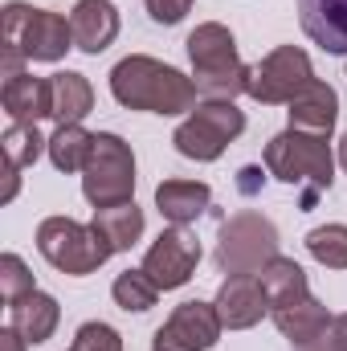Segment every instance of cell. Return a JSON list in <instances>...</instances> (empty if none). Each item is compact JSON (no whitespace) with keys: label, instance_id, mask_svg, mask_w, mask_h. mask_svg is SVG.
<instances>
[{"label":"cell","instance_id":"277c9868","mask_svg":"<svg viewBox=\"0 0 347 351\" xmlns=\"http://www.w3.org/2000/svg\"><path fill=\"white\" fill-rule=\"evenodd\" d=\"M265 172L274 176V180H282V184H307L311 196L327 192L331 180H335L331 139L286 127L282 135H274L265 143Z\"/></svg>","mask_w":347,"mask_h":351},{"label":"cell","instance_id":"83f0119b","mask_svg":"<svg viewBox=\"0 0 347 351\" xmlns=\"http://www.w3.org/2000/svg\"><path fill=\"white\" fill-rule=\"evenodd\" d=\"M33 290H37V282H33V269L25 265V258L0 254V298L4 302H16V298H25Z\"/></svg>","mask_w":347,"mask_h":351},{"label":"cell","instance_id":"7a4b0ae2","mask_svg":"<svg viewBox=\"0 0 347 351\" xmlns=\"http://www.w3.org/2000/svg\"><path fill=\"white\" fill-rule=\"evenodd\" d=\"M0 41H4V78L25 74V62H62L74 45V29L62 12L33 8V4H4L0 12Z\"/></svg>","mask_w":347,"mask_h":351},{"label":"cell","instance_id":"1f68e13d","mask_svg":"<svg viewBox=\"0 0 347 351\" xmlns=\"http://www.w3.org/2000/svg\"><path fill=\"white\" fill-rule=\"evenodd\" d=\"M25 348H29V343H25L12 327H4V331H0V351H25Z\"/></svg>","mask_w":347,"mask_h":351},{"label":"cell","instance_id":"5b68a950","mask_svg":"<svg viewBox=\"0 0 347 351\" xmlns=\"http://www.w3.org/2000/svg\"><path fill=\"white\" fill-rule=\"evenodd\" d=\"M37 250L53 269L70 278H86L115 258V245L102 237L98 225H78L70 217H45L37 225Z\"/></svg>","mask_w":347,"mask_h":351},{"label":"cell","instance_id":"ba28073f","mask_svg":"<svg viewBox=\"0 0 347 351\" xmlns=\"http://www.w3.org/2000/svg\"><path fill=\"white\" fill-rule=\"evenodd\" d=\"M315 82V70H311V58L307 49L298 45H278L261 58L250 74V98L261 106H290L294 94Z\"/></svg>","mask_w":347,"mask_h":351},{"label":"cell","instance_id":"d6986e66","mask_svg":"<svg viewBox=\"0 0 347 351\" xmlns=\"http://www.w3.org/2000/svg\"><path fill=\"white\" fill-rule=\"evenodd\" d=\"M258 282H261V290H265V298H270V311H274V306H290V302H298V298L311 294L307 269L294 262V258H282V254H278L274 262L261 265Z\"/></svg>","mask_w":347,"mask_h":351},{"label":"cell","instance_id":"5bb4252c","mask_svg":"<svg viewBox=\"0 0 347 351\" xmlns=\"http://www.w3.org/2000/svg\"><path fill=\"white\" fill-rule=\"evenodd\" d=\"M58 323H62V306H58V298L45 294V290H33V294L8 302V327H12L25 343H33V348L45 343V339L58 331Z\"/></svg>","mask_w":347,"mask_h":351},{"label":"cell","instance_id":"9c48e42d","mask_svg":"<svg viewBox=\"0 0 347 351\" xmlns=\"http://www.w3.org/2000/svg\"><path fill=\"white\" fill-rule=\"evenodd\" d=\"M196 265H200V241L188 233V229H164L156 241H152V250L143 254V274L160 286V290H180V286H188V278L196 274Z\"/></svg>","mask_w":347,"mask_h":351},{"label":"cell","instance_id":"44dd1931","mask_svg":"<svg viewBox=\"0 0 347 351\" xmlns=\"http://www.w3.org/2000/svg\"><path fill=\"white\" fill-rule=\"evenodd\" d=\"M172 143L184 160H196V164H213V160H221L225 147H229V139H225L221 131H213V127H208L204 119H196V114H188V119L176 127Z\"/></svg>","mask_w":347,"mask_h":351},{"label":"cell","instance_id":"836d02e7","mask_svg":"<svg viewBox=\"0 0 347 351\" xmlns=\"http://www.w3.org/2000/svg\"><path fill=\"white\" fill-rule=\"evenodd\" d=\"M339 168H344V172H347V135H344V139H339Z\"/></svg>","mask_w":347,"mask_h":351},{"label":"cell","instance_id":"9a60e30c","mask_svg":"<svg viewBox=\"0 0 347 351\" xmlns=\"http://www.w3.org/2000/svg\"><path fill=\"white\" fill-rule=\"evenodd\" d=\"M274 315V327L294 343V348H307V343H319L327 331H331V323H335V315L319 302V298H298V302H290V306H274L270 311Z\"/></svg>","mask_w":347,"mask_h":351},{"label":"cell","instance_id":"52a82bcc","mask_svg":"<svg viewBox=\"0 0 347 351\" xmlns=\"http://www.w3.org/2000/svg\"><path fill=\"white\" fill-rule=\"evenodd\" d=\"M278 258V229L270 217H261L254 208L233 213L221 225L217 237V265L225 274H258L265 262Z\"/></svg>","mask_w":347,"mask_h":351},{"label":"cell","instance_id":"30bf717a","mask_svg":"<svg viewBox=\"0 0 347 351\" xmlns=\"http://www.w3.org/2000/svg\"><path fill=\"white\" fill-rule=\"evenodd\" d=\"M221 315L213 302H180L172 311V319L152 335V351H208L221 339Z\"/></svg>","mask_w":347,"mask_h":351},{"label":"cell","instance_id":"ffe728a7","mask_svg":"<svg viewBox=\"0 0 347 351\" xmlns=\"http://www.w3.org/2000/svg\"><path fill=\"white\" fill-rule=\"evenodd\" d=\"M49 86H53V119L58 123H82L94 110V86L86 82V74L62 70V74H49Z\"/></svg>","mask_w":347,"mask_h":351},{"label":"cell","instance_id":"8fae6325","mask_svg":"<svg viewBox=\"0 0 347 351\" xmlns=\"http://www.w3.org/2000/svg\"><path fill=\"white\" fill-rule=\"evenodd\" d=\"M213 306H217L225 331H250V327H258L261 315L270 311V298H265V290H261L258 274H229V278L221 282Z\"/></svg>","mask_w":347,"mask_h":351},{"label":"cell","instance_id":"cb8c5ba5","mask_svg":"<svg viewBox=\"0 0 347 351\" xmlns=\"http://www.w3.org/2000/svg\"><path fill=\"white\" fill-rule=\"evenodd\" d=\"M49 152V139L37 131V123H8L4 131V156H8V168H33L37 156Z\"/></svg>","mask_w":347,"mask_h":351},{"label":"cell","instance_id":"f1b7e54d","mask_svg":"<svg viewBox=\"0 0 347 351\" xmlns=\"http://www.w3.org/2000/svg\"><path fill=\"white\" fill-rule=\"evenodd\" d=\"M70 351H123V335L110 323H82L74 331Z\"/></svg>","mask_w":347,"mask_h":351},{"label":"cell","instance_id":"e0dca14e","mask_svg":"<svg viewBox=\"0 0 347 351\" xmlns=\"http://www.w3.org/2000/svg\"><path fill=\"white\" fill-rule=\"evenodd\" d=\"M286 114H290V127H294V131H311V135L331 139L335 119H339V94L327 86V82L315 78L302 94H294V102H290Z\"/></svg>","mask_w":347,"mask_h":351},{"label":"cell","instance_id":"603a6c76","mask_svg":"<svg viewBox=\"0 0 347 351\" xmlns=\"http://www.w3.org/2000/svg\"><path fill=\"white\" fill-rule=\"evenodd\" d=\"M90 152H94V135L82 123H58V131L49 135V160L58 172H86Z\"/></svg>","mask_w":347,"mask_h":351},{"label":"cell","instance_id":"4fadbf2b","mask_svg":"<svg viewBox=\"0 0 347 351\" xmlns=\"http://www.w3.org/2000/svg\"><path fill=\"white\" fill-rule=\"evenodd\" d=\"M302 33L327 49V53H347V0H294Z\"/></svg>","mask_w":347,"mask_h":351},{"label":"cell","instance_id":"2e32d148","mask_svg":"<svg viewBox=\"0 0 347 351\" xmlns=\"http://www.w3.org/2000/svg\"><path fill=\"white\" fill-rule=\"evenodd\" d=\"M0 102H4V114H8L12 123L53 119V86H49V78H33V74L4 78Z\"/></svg>","mask_w":347,"mask_h":351},{"label":"cell","instance_id":"d6a6232c","mask_svg":"<svg viewBox=\"0 0 347 351\" xmlns=\"http://www.w3.org/2000/svg\"><path fill=\"white\" fill-rule=\"evenodd\" d=\"M298 351H335V348H331V343H327V335H323L319 343H307V348H298Z\"/></svg>","mask_w":347,"mask_h":351},{"label":"cell","instance_id":"7c38bea8","mask_svg":"<svg viewBox=\"0 0 347 351\" xmlns=\"http://www.w3.org/2000/svg\"><path fill=\"white\" fill-rule=\"evenodd\" d=\"M70 29H74V45L98 58L119 37V8L110 0H78L70 12Z\"/></svg>","mask_w":347,"mask_h":351},{"label":"cell","instance_id":"8992f818","mask_svg":"<svg viewBox=\"0 0 347 351\" xmlns=\"http://www.w3.org/2000/svg\"><path fill=\"white\" fill-rule=\"evenodd\" d=\"M82 196L94 208L135 200V156H131L127 139H119L110 131L94 135V152H90V164L82 172Z\"/></svg>","mask_w":347,"mask_h":351},{"label":"cell","instance_id":"d4e9b609","mask_svg":"<svg viewBox=\"0 0 347 351\" xmlns=\"http://www.w3.org/2000/svg\"><path fill=\"white\" fill-rule=\"evenodd\" d=\"M110 294H115V302L131 315H143V311H152L156 306V298H160V286L143 274V269H127V274H119L115 278V286H110Z\"/></svg>","mask_w":347,"mask_h":351},{"label":"cell","instance_id":"4316f807","mask_svg":"<svg viewBox=\"0 0 347 351\" xmlns=\"http://www.w3.org/2000/svg\"><path fill=\"white\" fill-rule=\"evenodd\" d=\"M192 114H196V119H204V123H208L213 131H221V135H225L229 143H233V139H237V135L246 131V114L237 110V102L204 98V102H196V106H192Z\"/></svg>","mask_w":347,"mask_h":351},{"label":"cell","instance_id":"3957f363","mask_svg":"<svg viewBox=\"0 0 347 351\" xmlns=\"http://www.w3.org/2000/svg\"><path fill=\"white\" fill-rule=\"evenodd\" d=\"M188 58H192V82L196 94L204 98H221L233 102L237 94H250V74L254 66H246L237 58V41L225 25L204 21L188 33Z\"/></svg>","mask_w":347,"mask_h":351},{"label":"cell","instance_id":"4dcf8cb0","mask_svg":"<svg viewBox=\"0 0 347 351\" xmlns=\"http://www.w3.org/2000/svg\"><path fill=\"white\" fill-rule=\"evenodd\" d=\"M327 343L335 351H347V315H339L335 323H331V331H327Z\"/></svg>","mask_w":347,"mask_h":351},{"label":"cell","instance_id":"6da1fadb","mask_svg":"<svg viewBox=\"0 0 347 351\" xmlns=\"http://www.w3.org/2000/svg\"><path fill=\"white\" fill-rule=\"evenodd\" d=\"M110 94L119 106L147 114H184L196 106V82L147 53H131L110 70Z\"/></svg>","mask_w":347,"mask_h":351},{"label":"cell","instance_id":"ac0fdd59","mask_svg":"<svg viewBox=\"0 0 347 351\" xmlns=\"http://www.w3.org/2000/svg\"><path fill=\"white\" fill-rule=\"evenodd\" d=\"M208 204H213V188L208 184H200V180H164L160 188H156V208H160V217L164 221H172V225H192V221H200L204 213H208Z\"/></svg>","mask_w":347,"mask_h":351},{"label":"cell","instance_id":"7402d4cb","mask_svg":"<svg viewBox=\"0 0 347 351\" xmlns=\"http://www.w3.org/2000/svg\"><path fill=\"white\" fill-rule=\"evenodd\" d=\"M90 225H98L102 237L115 245V254H123V250H131V245L143 237V208H139L135 200L110 204V208H94V221H90Z\"/></svg>","mask_w":347,"mask_h":351},{"label":"cell","instance_id":"f546056e","mask_svg":"<svg viewBox=\"0 0 347 351\" xmlns=\"http://www.w3.org/2000/svg\"><path fill=\"white\" fill-rule=\"evenodd\" d=\"M188 8H192V0H147V12L156 25H180L188 16Z\"/></svg>","mask_w":347,"mask_h":351},{"label":"cell","instance_id":"484cf974","mask_svg":"<svg viewBox=\"0 0 347 351\" xmlns=\"http://www.w3.org/2000/svg\"><path fill=\"white\" fill-rule=\"evenodd\" d=\"M307 254L327 269H347V225H319L307 233Z\"/></svg>","mask_w":347,"mask_h":351}]
</instances>
